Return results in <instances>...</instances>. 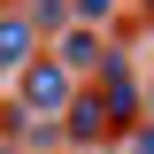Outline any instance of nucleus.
<instances>
[{
	"mask_svg": "<svg viewBox=\"0 0 154 154\" xmlns=\"http://www.w3.org/2000/svg\"><path fill=\"white\" fill-rule=\"evenodd\" d=\"M69 69H62V62L54 54H46V62H23V108H31V116H69Z\"/></svg>",
	"mask_w": 154,
	"mask_h": 154,
	"instance_id": "obj_1",
	"label": "nucleus"
},
{
	"mask_svg": "<svg viewBox=\"0 0 154 154\" xmlns=\"http://www.w3.org/2000/svg\"><path fill=\"white\" fill-rule=\"evenodd\" d=\"M31 16H0V69H23V62H31Z\"/></svg>",
	"mask_w": 154,
	"mask_h": 154,
	"instance_id": "obj_2",
	"label": "nucleus"
},
{
	"mask_svg": "<svg viewBox=\"0 0 154 154\" xmlns=\"http://www.w3.org/2000/svg\"><path fill=\"white\" fill-rule=\"evenodd\" d=\"M54 62H62V69H100V31H93V23H77V31L62 38Z\"/></svg>",
	"mask_w": 154,
	"mask_h": 154,
	"instance_id": "obj_3",
	"label": "nucleus"
},
{
	"mask_svg": "<svg viewBox=\"0 0 154 154\" xmlns=\"http://www.w3.org/2000/svg\"><path fill=\"white\" fill-rule=\"evenodd\" d=\"M69 131H77V139H100V131H108V108H100V93H77V100H69Z\"/></svg>",
	"mask_w": 154,
	"mask_h": 154,
	"instance_id": "obj_4",
	"label": "nucleus"
},
{
	"mask_svg": "<svg viewBox=\"0 0 154 154\" xmlns=\"http://www.w3.org/2000/svg\"><path fill=\"white\" fill-rule=\"evenodd\" d=\"M46 23H69V0H31V31H46Z\"/></svg>",
	"mask_w": 154,
	"mask_h": 154,
	"instance_id": "obj_5",
	"label": "nucleus"
},
{
	"mask_svg": "<svg viewBox=\"0 0 154 154\" xmlns=\"http://www.w3.org/2000/svg\"><path fill=\"white\" fill-rule=\"evenodd\" d=\"M131 154H154V123H146V131H131Z\"/></svg>",
	"mask_w": 154,
	"mask_h": 154,
	"instance_id": "obj_6",
	"label": "nucleus"
}]
</instances>
